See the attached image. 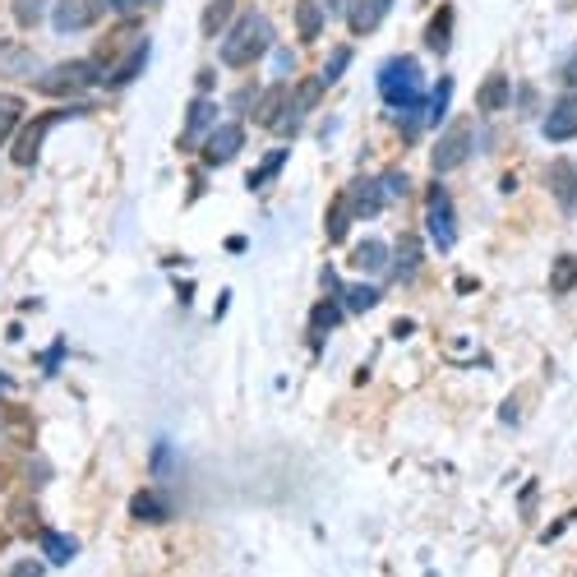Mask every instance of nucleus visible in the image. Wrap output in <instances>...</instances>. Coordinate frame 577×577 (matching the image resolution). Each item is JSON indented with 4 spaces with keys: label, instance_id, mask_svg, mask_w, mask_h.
<instances>
[{
    "label": "nucleus",
    "instance_id": "nucleus-10",
    "mask_svg": "<svg viewBox=\"0 0 577 577\" xmlns=\"http://www.w3.org/2000/svg\"><path fill=\"white\" fill-rule=\"evenodd\" d=\"M241 144H245V125H217L213 134L204 139V167H227L231 157L241 153Z\"/></svg>",
    "mask_w": 577,
    "mask_h": 577
},
{
    "label": "nucleus",
    "instance_id": "nucleus-12",
    "mask_svg": "<svg viewBox=\"0 0 577 577\" xmlns=\"http://www.w3.org/2000/svg\"><path fill=\"white\" fill-rule=\"evenodd\" d=\"M545 139L564 144V139H577V93H568L564 102H554L545 111Z\"/></svg>",
    "mask_w": 577,
    "mask_h": 577
},
{
    "label": "nucleus",
    "instance_id": "nucleus-29",
    "mask_svg": "<svg viewBox=\"0 0 577 577\" xmlns=\"http://www.w3.org/2000/svg\"><path fill=\"white\" fill-rule=\"evenodd\" d=\"M379 305V291L374 287H347V296H342V310H351V314H365V310H374Z\"/></svg>",
    "mask_w": 577,
    "mask_h": 577
},
{
    "label": "nucleus",
    "instance_id": "nucleus-33",
    "mask_svg": "<svg viewBox=\"0 0 577 577\" xmlns=\"http://www.w3.org/2000/svg\"><path fill=\"white\" fill-rule=\"evenodd\" d=\"M347 61H351V47H333V51H328L324 84H333V79H342V70H347Z\"/></svg>",
    "mask_w": 577,
    "mask_h": 577
},
{
    "label": "nucleus",
    "instance_id": "nucleus-42",
    "mask_svg": "<svg viewBox=\"0 0 577 577\" xmlns=\"http://www.w3.org/2000/svg\"><path fill=\"white\" fill-rule=\"evenodd\" d=\"M0 550H5V531H0Z\"/></svg>",
    "mask_w": 577,
    "mask_h": 577
},
{
    "label": "nucleus",
    "instance_id": "nucleus-15",
    "mask_svg": "<svg viewBox=\"0 0 577 577\" xmlns=\"http://www.w3.org/2000/svg\"><path fill=\"white\" fill-rule=\"evenodd\" d=\"M282 107H291V88L277 79V84L264 93V102L254 107V121L268 125V130H277V121H282Z\"/></svg>",
    "mask_w": 577,
    "mask_h": 577
},
{
    "label": "nucleus",
    "instance_id": "nucleus-26",
    "mask_svg": "<svg viewBox=\"0 0 577 577\" xmlns=\"http://www.w3.org/2000/svg\"><path fill=\"white\" fill-rule=\"evenodd\" d=\"M287 167V148H273V153L264 157V162H259V167H254V176H250V190H264L268 181H273L277 171Z\"/></svg>",
    "mask_w": 577,
    "mask_h": 577
},
{
    "label": "nucleus",
    "instance_id": "nucleus-22",
    "mask_svg": "<svg viewBox=\"0 0 577 577\" xmlns=\"http://www.w3.org/2000/svg\"><path fill=\"white\" fill-rule=\"evenodd\" d=\"M416 268H421V236H402V241H397V264H393V277H411L416 273Z\"/></svg>",
    "mask_w": 577,
    "mask_h": 577
},
{
    "label": "nucleus",
    "instance_id": "nucleus-8",
    "mask_svg": "<svg viewBox=\"0 0 577 577\" xmlns=\"http://www.w3.org/2000/svg\"><path fill=\"white\" fill-rule=\"evenodd\" d=\"M324 79H319V74H310V79H301V84L291 88V107H287V116H282V121H277V130L282 134H296V125L305 121V116H310L314 107H319V97H324Z\"/></svg>",
    "mask_w": 577,
    "mask_h": 577
},
{
    "label": "nucleus",
    "instance_id": "nucleus-16",
    "mask_svg": "<svg viewBox=\"0 0 577 577\" xmlns=\"http://www.w3.org/2000/svg\"><path fill=\"white\" fill-rule=\"evenodd\" d=\"M425 47L434 51V56H444L448 47H453V5H439L430 19V28H425Z\"/></svg>",
    "mask_w": 577,
    "mask_h": 577
},
{
    "label": "nucleus",
    "instance_id": "nucleus-2",
    "mask_svg": "<svg viewBox=\"0 0 577 577\" xmlns=\"http://www.w3.org/2000/svg\"><path fill=\"white\" fill-rule=\"evenodd\" d=\"M379 93H384V102L397 111V116H407V111H425V102H421V65H416V56H393V61L379 70Z\"/></svg>",
    "mask_w": 577,
    "mask_h": 577
},
{
    "label": "nucleus",
    "instance_id": "nucleus-28",
    "mask_svg": "<svg viewBox=\"0 0 577 577\" xmlns=\"http://www.w3.org/2000/svg\"><path fill=\"white\" fill-rule=\"evenodd\" d=\"M342 314H347V310H342V301H333V296H328V301H319V305H314L310 324L319 328V333H328V328H337V324H342Z\"/></svg>",
    "mask_w": 577,
    "mask_h": 577
},
{
    "label": "nucleus",
    "instance_id": "nucleus-32",
    "mask_svg": "<svg viewBox=\"0 0 577 577\" xmlns=\"http://www.w3.org/2000/svg\"><path fill=\"white\" fill-rule=\"evenodd\" d=\"M144 61H148V42H139V51H134V56L121 65V70L111 74V84H130V79L139 74V65H144Z\"/></svg>",
    "mask_w": 577,
    "mask_h": 577
},
{
    "label": "nucleus",
    "instance_id": "nucleus-25",
    "mask_svg": "<svg viewBox=\"0 0 577 577\" xmlns=\"http://www.w3.org/2000/svg\"><path fill=\"white\" fill-rule=\"evenodd\" d=\"M448 97H453V79H439V84H434V97L425 102V111H421V121H425V125H439V121H444Z\"/></svg>",
    "mask_w": 577,
    "mask_h": 577
},
{
    "label": "nucleus",
    "instance_id": "nucleus-14",
    "mask_svg": "<svg viewBox=\"0 0 577 577\" xmlns=\"http://www.w3.org/2000/svg\"><path fill=\"white\" fill-rule=\"evenodd\" d=\"M347 194H351V208H356V217H379V213H384L388 194H384V185L370 181V176H361V181L351 185Z\"/></svg>",
    "mask_w": 577,
    "mask_h": 577
},
{
    "label": "nucleus",
    "instance_id": "nucleus-9",
    "mask_svg": "<svg viewBox=\"0 0 577 577\" xmlns=\"http://www.w3.org/2000/svg\"><path fill=\"white\" fill-rule=\"evenodd\" d=\"M217 130V102L213 97H194L190 102V116H185V130H181V148H204V139Z\"/></svg>",
    "mask_w": 577,
    "mask_h": 577
},
{
    "label": "nucleus",
    "instance_id": "nucleus-36",
    "mask_svg": "<svg viewBox=\"0 0 577 577\" xmlns=\"http://www.w3.org/2000/svg\"><path fill=\"white\" fill-rule=\"evenodd\" d=\"M254 102H259V93H254V88H241V93L231 97V107H236V111H250Z\"/></svg>",
    "mask_w": 577,
    "mask_h": 577
},
{
    "label": "nucleus",
    "instance_id": "nucleus-27",
    "mask_svg": "<svg viewBox=\"0 0 577 577\" xmlns=\"http://www.w3.org/2000/svg\"><path fill=\"white\" fill-rule=\"evenodd\" d=\"M384 254H388V245H384V241H361L351 259H356V268H370V273H379V268L388 264Z\"/></svg>",
    "mask_w": 577,
    "mask_h": 577
},
{
    "label": "nucleus",
    "instance_id": "nucleus-24",
    "mask_svg": "<svg viewBox=\"0 0 577 577\" xmlns=\"http://www.w3.org/2000/svg\"><path fill=\"white\" fill-rule=\"evenodd\" d=\"M347 222H351V194H337L333 204H328V241H342Z\"/></svg>",
    "mask_w": 577,
    "mask_h": 577
},
{
    "label": "nucleus",
    "instance_id": "nucleus-18",
    "mask_svg": "<svg viewBox=\"0 0 577 577\" xmlns=\"http://www.w3.org/2000/svg\"><path fill=\"white\" fill-rule=\"evenodd\" d=\"M296 33H301V42H319V33H324L319 0H296Z\"/></svg>",
    "mask_w": 577,
    "mask_h": 577
},
{
    "label": "nucleus",
    "instance_id": "nucleus-41",
    "mask_svg": "<svg viewBox=\"0 0 577 577\" xmlns=\"http://www.w3.org/2000/svg\"><path fill=\"white\" fill-rule=\"evenodd\" d=\"M324 5H328V10H337V5H342V0H324Z\"/></svg>",
    "mask_w": 577,
    "mask_h": 577
},
{
    "label": "nucleus",
    "instance_id": "nucleus-30",
    "mask_svg": "<svg viewBox=\"0 0 577 577\" xmlns=\"http://www.w3.org/2000/svg\"><path fill=\"white\" fill-rule=\"evenodd\" d=\"M42 10H47V0H10V14L19 28H33L42 19Z\"/></svg>",
    "mask_w": 577,
    "mask_h": 577
},
{
    "label": "nucleus",
    "instance_id": "nucleus-5",
    "mask_svg": "<svg viewBox=\"0 0 577 577\" xmlns=\"http://www.w3.org/2000/svg\"><path fill=\"white\" fill-rule=\"evenodd\" d=\"M425 213H430V236L439 250H453L457 245V213H453V199H448L444 185H430L425 194Z\"/></svg>",
    "mask_w": 577,
    "mask_h": 577
},
{
    "label": "nucleus",
    "instance_id": "nucleus-23",
    "mask_svg": "<svg viewBox=\"0 0 577 577\" xmlns=\"http://www.w3.org/2000/svg\"><path fill=\"white\" fill-rule=\"evenodd\" d=\"M577 287V254H559L554 259V268H550V291H573Z\"/></svg>",
    "mask_w": 577,
    "mask_h": 577
},
{
    "label": "nucleus",
    "instance_id": "nucleus-38",
    "mask_svg": "<svg viewBox=\"0 0 577 577\" xmlns=\"http://www.w3.org/2000/svg\"><path fill=\"white\" fill-rule=\"evenodd\" d=\"M107 5H111L116 14H139V10L148 5V0H107Z\"/></svg>",
    "mask_w": 577,
    "mask_h": 577
},
{
    "label": "nucleus",
    "instance_id": "nucleus-6",
    "mask_svg": "<svg viewBox=\"0 0 577 577\" xmlns=\"http://www.w3.org/2000/svg\"><path fill=\"white\" fill-rule=\"evenodd\" d=\"M471 139H476V130H471L467 121H457V125H448L444 130V139L430 148V162H434V171H453V167H462L471 157Z\"/></svg>",
    "mask_w": 577,
    "mask_h": 577
},
{
    "label": "nucleus",
    "instance_id": "nucleus-40",
    "mask_svg": "<svg viewBox=\"0 0 577 577\" xmlns=\"http://www.w3.org/2000/svg\"><path fill=\"white\" fill-rule=\"evenodd\" d=\"M564 84H577V56L568 61V70H564Z\"/></svg>",
    "mask_w": 577,
    "mask_h": 577
},
{
    "label": "nucleus",
    "instance_id": "nucleus-11",
    "mask_svg": "<svg viewBox=\"0 0 577 577\" xmlns=\"http://www.w3.org/2000/svg\"><path fill=\"white\" fill-rule=\"evenodd\" d=\"M388 10H393V0H351L347 5V28L356 37H370L374 28L384 24Z\"/></svg>",
    "mask_w": 577,
    "mask_h": 577
},
{
    "label": "nucleus",
    "instance_id": "nucleus-1",
    "mask_svg": "<svg viewBox=\"0 0 577 577\" xmlns=\"http://www.w3.org/2000/svg\"><path fill=\"white\" fill-rule=\"evenodd\" d=\"M268 47H273V24H268V14L250 10L231 24L227 37H222V61L236 65V70H245V65H254Z\"/></svg>",
    "mask_w": 577,
    "mask_h": 577
},
{
    "label": "nucleus",
    "instance_id": "nucleus-13",
    "mask_svg": "<svg viewBox=\"0 0 577 577\" xmlns=\"http://www.w3.org/2000/svg\"><path fill=\"white\" fill-rule=\"evenodd\" d=\"M550 194L559 199V208H564V213H577V167L568 162V157L550 162Z\"/></svg>",
    "mask_w": 577,
    "mask_h": 577
},
{
    "label": "nucleus",
    "instance_id": "nucleus-3",
    "mask_svg": "<svg viewBox=\"0 0 577 577\" xmlns=\"http://www.w3.org/2000/svg\"><path fill=\"white\" fill-rule=\"evenodd\" d=\"M79 111H84V107H51V111H42V116H33V121H24V130L14 134V144H10V162L19 171L37 167V157H42V139H47L61 121L79 116Z\"/></svg>",
    "mask_w": 577,
    "mask_h": 577
},
{
    "label": "nucleus",
    "instance_id": "nucleus-17",
    "mask_svg": "<svg viewBox=\"0 0 577 577\" xmlns=\"http://www.w3.org/2000/svg\"><path fill=\"white\" fill-rule=\"evenodd\" d=\"M508 97H513V84H508V74H490V79H485L481 84V93H476V107L481 111H504L508 107Z\"/></svg>",
    "mask_w": 577,
    "mask_h": 577
},
{
    "label": "nucleus",
    "instance_id": "nucleus-20",
    "mask_svg": "<svg viewBox=\"0 0 577 577\" xmlns=\"http://www.w3.org/2000/svg\"><path fill=\"white\" fill-rule=\"evenodd\" d=\"M19 121H24V97L14 93H0V148L14 139V130H19Z\"/></svg>",
    "mask_w": 577,
    "mask_h": 577
},
{
    "label": "nucleus",
    "instance_id": "nucleus-19",
    "mask_svg": "<svg viewBox=\"0 0 577 577\" xmlns=\"http://www.w3.org/2000/svg\"><path fill=\"white\" fill-rule=\"evenodd\" d=\"M130 513L139 517V522H162V517H171V508H167V499L157 490H139L130 499Z\"/></svg>",
    "mask_w": 577,
    "mask_h": 577
},
{
    "label": "nucleus",
    "instance_id": "nucleus-34",
    "mask_svg": "<svg viewBox=\"0 0 577 577\" xmlns=\"http://www.w3.org/2000/svg\"><path fill=\"white\" fill-rule=\"evenodd\" d=\"M14 513H19V531H28V536H42V527H37V508H33V504H19Z\"/></svg>",
    "mask_w": 577,
    "mask_h": 577
},
{
    "label": "nucleus",
    "instance_id": "nucleus-7",
    "mask_svg": "<svg viewBox=\"0 0 577 577\" xmlns=\"http://www.w3.org/2000/svg\"><path fill=\"white\" fill-rule=\"evenodd\" d=\"M102 5L107 0H56V10H51V24L56 33H84L102 19Z\"/></svg>",
    "mask_w": 577,
    "mask_h": 577
},
{
    "label": "nucleus",
    "instance_id": "nucleus-39",
    "mask_svg": "<svg viewBox=\"0 0 577 577\" xmlns=\"http://www.w3.org/2000/svg\"><path fill=\"white\" fill-rule=\"evenodd\" d=\"M273 65H277V70H282V74H287L291 65H296V56H291V51H277V56H273Z\"/></svg>",
    "mask_w": 577,
    "mask_h": 577
},
{
    "label": "nucleus",
    "instance_id": "nucleus-31",
    "mask_svg": "<svg viewBox=\"0 0 577 577\" xmlns=\"http://www.w3.org/2000/svg\"><path fill=\"white\" fill-rule=\"evenodd\" d=\"M42 545H47L51 564H70V559H74V541H70V536H56V531H42Z\"/></svg>",
    "mask_w": 577,
    "mask_h": 577
},
{
    "label": "nucleus",
    "instance_id": "nucleus-35",
    "mask_svg": "<svg viewBox=\"0 0 577 577\" xmlns=\"http://www.w3.org/2000/svg\"><path fill=\"white\" fill-rule=\"evenodd\" d=\"M379 185H384V194H402L407 190V176H402V171H388V176H379Z\"/></svg>",
    "mask_w": 577,
    "mask_h": 577
},
{
    "label": "nucleus",
    "instance_id": "nucleus-37",
    "mask_svg": "<svg viewBox=\"0 0 577 577\" xmlns=\"http://www.w3.org/2000/svg\"><path fill=\"white\" fill-rule=\"evenodd\" d=\"M10 577H42V564H37V559H24V564L10 568Z\"/></svg>",
    "mask_w": 577,
    "mask_h": 577
},
{
    "label": "nucleus",
    "instance_id": "nucleus-4",
    "mask_svg": "<svg viewBox=\"0 0 577 577\" xmlns=\"http://www.w3.org/2000/svg\"><path fill=\"white\" fill-rule=\"evenodd\" d=\"M97 79H102V65H97V61H65V65H56V70L42 74L37 88H42L47 97H70V93L93 88Z\"/></svg>",
    "mask_w": 577,
    "mask_h": 577
},
{
    "label": "nucleus",
    "instance_id": "nucleus-21",
    "mask_svg": "<svg viewBox=\"0 0 577 577\" xmlns=\"http://www.w3.org/2000/svg\"><path fill=\"white\" fill-rule=\"evenodd\" d=\"M236 19V0H208V10H204V33L208 37H217V33H227V24Z\"/></svg>",
    "mask_w": 577,
    "mask_h": 577
}]
</instances>
